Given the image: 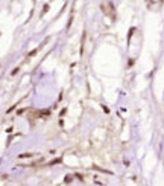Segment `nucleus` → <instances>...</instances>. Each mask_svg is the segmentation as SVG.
<instances>
[{
    "label": "nucleus",
    "instance_id": "4",
    "mask_svg": "<svg viewBox=\"0 0 164 186\" xmlns=\"http://www.w3.org/2000/svg\"><path fill=\"white\" fill-rule=\"evenodd\" d=\"M18 70H20V67H17V69H14V70L11 72V75H17V73H18Z\"/></svg>",
    "mask_w": 164,
    "mask_h": 186
},
{
    "label": "nucleus",
    "instance_id": "2",
    "mask_svg": "<svg viewBox=\"0 0 164 186\" xmlns=\"http://www.w3.org/2000/svg\"><path fill=\"white\" fill-rule=\"evenodd\" d=\"M49 8H50V5H44V8H43V11H41V16H44V14L49 11Z\"/></svg>",
    "mask_w": 164,
    "mask_h": 186
},
{
    "label": "nucleus",
    "instance_id": "3",
    "mask_svg": "<svg viewBox=\"0 0 164 186\" xmlns=\"http://www.w3.org/2000/svg\"><path fill=\"white\" fill-rule=\"evenodd\" d=\"M36 52H38V49H34V51H32V52H29V56H34L36 54Z\"/></svg>",
    "mask_w": 164,
    "mask_h": 186
},
{
    "label": "nucleus",
    "instance_id": "1",
    "mask_svg": "<svg viewBox=\"0 0 164 186\" xmlns=\"http://www.w3.org/2000/svg\"><path fill=\"white\" fill-rule=\"evenodd\" d=\"M32 156H34L32 153H26V154H20L18 159H26V157H32Z\"/></svg>",
    "mask_w": 164,
    "mask_h": 186
}]
</instances>
